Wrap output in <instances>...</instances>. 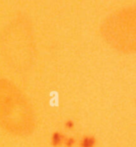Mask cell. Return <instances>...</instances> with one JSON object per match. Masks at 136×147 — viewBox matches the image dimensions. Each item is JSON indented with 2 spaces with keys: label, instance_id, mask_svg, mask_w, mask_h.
<instances>
[{
  "label": "cell",
  "instance_id": "2",
  "mask_svg": "<svg viewBox=\"0 0 136 147\" xmlns=\"http://www.w3.org/2000/svg\"><path fill=\"white\" fill-rule=\"evenodd\" d=\"M95 144H96L95 138L87 136V137H85L81 140L80 145H81V147H94Z\"/></svg>",
  "mask_w": 136,
  "mask_h": 147
},
{
  "label": "cell",
  "instance_id": "3",
  "mask_svg": "<svg viewBox=\"0 0 136 147\" xmlns=\"http://www.w3.org/2000/svg\"><path fill=\"white\" fill-rule=\"evenodd\" d=\"M75 144V139L73 138H65L64 144L66 147H73Z\"/></svg>",
  "mask_w": 136,
  "mask_h": 147
},
{
  "label": "cell",
  "instance_id": "1",
  "mask_svg": "<svg viewBox=\"0 0 136 147\" xmlns=\"http://www.w3.org/2000/svg\"><path fill=\"white\" fill-rule=\"evenodd\" d=\"M65 140V137L60 133V132H54L52 135V138H51V143L53 146L58 147L60 146L62 144H64V142Z\"/></svg>",
  "mask_w": 136,
  "mask_h": 147
},
{
  "label": "cell",
  "instance_id": "4",
  "mask_svg": "<svg viewBox=\"0 0 136 147\" xmlns=\"http://www.w3.org/2000/svg\"><path fill=\"white\" fill-rule=\"evenodd\" d=\"M73 126H74V123L72 120H68V121L65 122V127L67 129H72Z\"/></svg>",
  "mask_w": 136,
  "mask_h": 147
}]
</instances>
